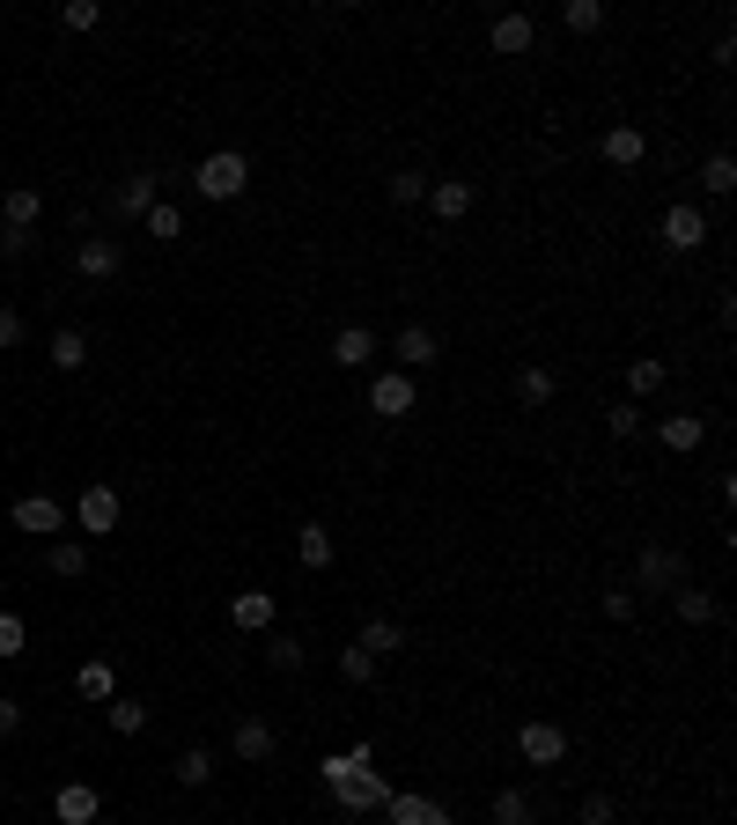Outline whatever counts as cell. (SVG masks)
Listing matches in <instances>:
<instances>
[{
	"mask_svg": "<svg viewBox=\"0 0 737 825\" xmlns=\"http://www.w3.org/2000/svg\"><path fill=\"white\" fill-rule=\"evenodd\" d=\"M494 52H502V59H516V52H531V37H539V23H531V15H524V8H516V15H494Z\"/></svg>",
	"mask_w": 737,
	"mask_h": 825,
	"instance_id": "15",
	"label": "cell"
},
{
	"mask_svg": "<svg viewBox=\"0 0 737 825\" xmlns=\"http://www.w3.org/2000/svg\"><path fill=\"white\" fill-rule=\"evenodd\" d=\"M679 583H693V575H686V560L671 553V546H649V553L635 560V597L641 590H679Z\"/></svg>",
	"mask_w": 737,
	"mask_h": 825,
	"instance_id": "5",
	"label": "cell"
},
{
	"mask_svg": "<svg viewBox=\"0 0 737 825\" xmlns=\"http://www.w3.org/2000/svg\"><path fill=\"white\" fill-rule=\"evenodd\" d=\"M362 767H376V752H369V745H346V752L324 759L318 774H324V781H340V774H362Z\"/></svg>",
	"mask_w": 737,
	"mask_h": 825,
	"instance_id": "36",
	"label": "cell"
},
{
	"mask_svg": "<svg viewBox=\"0 0 737 825\" xmlns=\"http://www.w3.org/2000/svg\"><path fill=\"white\" fill-rule=\"evenodd\" d=\"M436 362H442L436 332H428V324H406V332H398V369H436Z\"/></svg>",
	"mask_w": 737,
	"mask_h": 825,
	"instance_id": "20",
	"label": "cell"
},
{
	"mask_svg": "<svg viewBox=\"0 0 737 825\" xmlns=\"http://www.w3.org/2000/svg\"><path fill=\"white\" fill-rule=\"evenodd\" d=\"M0 346H23V310H8V302H0Z\"/></svg>",
	"mask_w": 737,
	"mask_h": 825,
	"instance_id": "45",
	"label": "cell"
},
{
	"mask_svg": "<svg viewBox=\"0 0 737 825\" xmlns=\"http://www.w3.org/2000/svg\"><path fill=\"white\" fill-rule=\"evenodd\" d=\"M575 825H613V796H583L575 803Z\"/></svg>",
	"mask_w": 737,
	"mask_h": 825,
	"instance_id": "43",
	"label": "cell"
},
{
	"mask_svg": "<svg viewBox=\"0 0 737 825\" xmlns=\"http://www.w3.org/2000/svg\"><path fill=\"white\" fill-rule=\"evenodd\" d=\"M671 612H679L686 627H708V619H723L715 590H701V583H679V590H671Z\"/></svg>",
	"mask_w": 737,
	"mask_h": 825,
	"instance_id": "17",
	"label": "cell"
},
{
	"mask_svg": "<svg viewBox=\"0 0 737 825\" xmlns=\"http://www.w3.org/2000/svg\"><path fill=\"white\" fill-rule=\"evenodd\" d=\"M215 767H221V759L207 752V745H185V752H177V781H185V789H207Z\"/></svg>",
	"mask_w": 737,
	"mask_h": 825,
	"instance_id": "30",
	"label": "cell"
},
{
	"mask_svg": "<svg viewBox=\"0 0 737 825\" xmlns=\"http://www.w3.org/2000/svg\"><path fill=\"white\" fill-rule=\"evenodd\" d=\"M59 23H67V30H103V0H67V8H59Z\"/></svg>",
	"mask_w": 737,
	"mask_h": 825,
	"instance_id": "40",
	"label": "cell"
},
{
	"mask_svg": "<svg viewBox=\"0 0 737 825\" xmlns=\"http://www.w3.org/2000/svg\"><path fill=\"white\" fill-rule=\"evenodd\" d=\"M258 656H266V671H302V641H295V634H273Z\"/></svg>",
	"mask_w": 737,
	"mask_h": 825,
	"instance_id": "35",
	"label": "cell"
},
{
	"mask_svg": "<svg viewBox=\"0 0 737 825\" xmlns=\"http://www.w3.org/2000/svg\"><path fill=\"white\" fill-rule=\"evenodd\" d=\"M45 568L59 575V583H81V575H89V546H81V538H52V546H45Z\"/></svg>",
	"mask_w": 737,
	"mask_h": 825,
	"instance_id": "19",
	"label": "cell"
},
{
	"mask_svg": "<svg viewBox=\"0 0 737 825\" xmlns=\"http://www.w3.org/2000/svg\"><path fill=\"white\" fill-rule=\"evenodd\" d=\"M605 619H635V590H605Z\"/></svg>",
	"mask_w": 737,
	"mask_h": 825,
	"instance_id": "47",
	"label": "cell"
},
{
	"mask_svg": "<svg viewBox=\"0 0 737 825\" xmlns=\"http://www.w3.org/2000/svg\"><path fill=\"white\" fill-rule=\"evenodd\" d=\"M8 516H15V531H37V538H52L59 524H67V509H59L52 494H23V502H15Z\"/></svg>",
	"mask_w": 737,
	"mask_h": 825,
	"instance_id": "13",
	"label": "cell"
},
{
	"mask_svg": "<svg viewBox=\"0 0 737 825\" xmlns=\"http://www.w3.org/2000/svg\"><path fill=\"white\" fill-rule=\"evenodd\" d=\"M494 825H531V796H524V789H494Z\"/></svg>",
	"mask_w": 737,
	"mask_h": 825,
	"instance_id": "33",
	"label": "cell"
},
{
	"mask_svg": "<svg viewBox=\"0 0 737 825\" xmlns=\"http://www.w3.org/2000/svg\"><path fill=\"white\" fill-rule=\"evenodd\" d=\"M362 649L376 656V663H384V656H398V649H406V627H398V619H384V612H376V619H369V627H362Z\"/></svg>",
	"mask_w": 737,
	"mask_h": 825,
	"instance_id": "28",
	"label": "cell"
},
{
	"mask_svg": "<svg viewBox=\"0 0 737 825\" xmlns=\"http://www.w3.org/2000/svg\"><path fill=\"white\" fill-rule=\"evenodd\" d=\"M597 155H605L613 170H635L641 155H649V141H641V125H613V133L597 141Z\"/></svg>",
	"mask_w": 737,
	"mask_h": 825,
	"instance_id": "16",
	"label": "cell"
},
{
	"mask_svg": "<svg viewBox=\"0 0 737 825\" xmlns=\"http://www.w3.org/2000/svg\"><path fill=\"white\" fill-rule=\"evenodd\" d=\"M295 553H302V568H332V560H340V546H332V531H324V524H302V531H295Z\"/></svg>",
	"mask_w": 737,
	"mask_h": 825,
	"instance_id": "27",
	"label": "cell"
},
{
	"mask_svg": "<svg viewBox=\"0 0 737 825\" xmlns=\"http://www.w3.org/2000/svg\"><path fill=\"white\" fill-rule=\"evenodd\" d=\"M516 398L524 406H553V376L546 369H516Z\"/></svg>",
	"mask_w": 737,
	"mask_h": 825,
	"instance_id": "37",
	"label": "cell"
},
{
	"mask_svg": "<svg viewBox=\"0 0 737 825\" xmlns=\"http://www.w3.org/2000/svg\"><path fill=\"white\" fill-rule=\"evenodd\" d=\"M332 796H340V811H384L392 803V781L376 774V767H362V774H340V781H324Z\"/></svg>",
	"mask_w": 737,
	"mask_h": 825,
	"instance_id": "3",
	"label": "cell"
},
{
	"mask_svg": "<svg viewBox=\"0 0 737 825\" xmlns=\"http://www.w3.org/2000/svg\"><path fill=\"white\" fill-rule=\"evenodd\" d=\"M701 243H708V215L701 207H686V199L663 207V251H701Z\"/></svg>",
	"mask_w": 737,
	"mask_h": 825,
	"instance_id": "8",
	"label": "cell"
},
{
	"mask_svg": "<svg viewBox=\"0 0 737 825\" xmlns=\"http://www.w3.org/2000/svg\"><path fill=\"white\" fill-rule=\"evenodd\" d=\"M45 362H52V369H67V376H74V369H89V340H81L74 324H59V332L45 340Z\"/></svg>",
	"mask_w": 737,
	"mask_h": 825,
	"instance_id": "23",
	"label": "cell"
},
{
	"mask_svg": "<svg viewBox=\"0 0 737 825\" xmlns=\"http://www.w3.org/2000/svg\"><path fill=\"white\" fill-rule=\"evenodd\" d=\"M23 649H30V627L15 612H0V656H23Z\"/></svg>",
	"mask_w": 737,
	"mask_h": 825,
	"instance_id": "42",
	"label": "cell"
},
{
	"mask_svg": "<svg viewBox=\"0 0 737 825\" xmlns=\"http://www.w3.org/2000/svg\"><path fill=\"white\" fill-rule=\"evenodd\" d=\"M15 729H23V701H15V693H0V737H15Z\"/></svg>",
	"mask_w": 737,
	"mask_h": 825,
	"instance_id": "46",
	"label": "cell"
},
{
	"mask_svg": "<svg viewBox=\"0 0 737 825\" xmlns=\"http://www.w3.org/2000/svg\"><path fill=\"white\" fill-rule=\"evenodd\" d=\"M384 193H392V207H420V199H428V177H420V170H398Z\"/></svg>",
	"mask_w": 737,
	"mask_h": 825,
	"instance_id": "39",
	"label": "cell"
},
{
	"mask_svg": "<svg viewBox=\"0 0 737 825\" xmlns=\"http://www.w3.org/2000/svg\"><path fill=\"white\" fill-rule=\"evenodd\" d=\"M663 376H671V369H663L657 354H635V362H627V406L657 398V391H663Z\"/></svg>",
	"mask_w": 737,
	"mask_h": 825,
	"instance_id": "22",
	"label": "cell"
},
{
	"mask_svg": "<svg viewBox=\"0 0 737 825\" xmlns=\"http://www.w3.org/2000/svg\"><path fill=\"white\" fill-rule=\"evenodd\" d=\"M516 759H524V767H561L568 729L561 723H516Z\"/></svg>",
	"mask_w": 737,
	"mask_h": 825,
	"instance_id": "2",
	"label": "cell"
},
{
	"mask_svg": "<svg viewBox=\"0 0 737 825\" xmlns=\"http://www.w3.org/2000/svg\"><path fill=\"white\" fill-rule=\"evenodd\" d=\"M74 693H81V701H111V693H119V671H111V656H89V663L74 671Z\"/></svg>",
	"mask_w": 737,
	"mask_h": 825,
	"instance_id": "21",
	"label": "cell"
},
{
	"mask_svg": "<svg viewBox=\"0 0 737 825\" xmlns=\"http://www.w3.org/2000/svg\"><path fill=\"white\" fill-rule=\"evenodd\" d=\"M0 251H8V258H30V251H37V229H0Z\"/></svg>",
	"mask_w": 737,
	"mask_h": 825,
	"instance_id": "44",
	"label": "cell"
},
{
	"mask_svg": "<svg viewBox=\"0 0 737 825\" xmlns=\"http://www.w3.org/2000/svg\"><path fill=\"white\" fill-rule=\"evenodd\" d=\"M657 436H663V450H701V442H708V420H701V413H671Z\"/></svg>",
	"mask_w": 737,
	"mask_h": 825,
	"instance_id": "25",
	"label": "cell"
},
{
	"mask_svg": "<svg viewBox=\"0 0 737 825\" xmlns=\"http://www.w3.org/2000/svg\"><path fill=\"white\" fill-rule=\"evenodd\" d=\"M155 199H163V177H155V170H133V177H119V193H111V215H119V221H141Z\"/></svg>",
	"mask_w": 737,
	"mask_h": 825,
	"instance_id": "7",
	"label": "cell"
},
{
	"mask_svg": "<svg viewBox=\"0 0 737 825\" xmlns=\"http://www.w3.org/2000/svg\"><path fill=\"white\" fill-rule=\"evenodd\" d=\"M472 199H480V193H472V177H428V207H436L442 221H465Z\"/></svg>",
	"mask_w": 737,
	"mask_h": 825,
	"instance_id": "12",
	"label": "cell"
},
{
	"mask_svg": "<svg viewBox=\"0 0 737 825\" xmlns=\"http://www.w3.org/2000/svg\"><path fill=\"white\" fill-rule=\"evenodd\" d=\"M340 679H346V685H369V679H376V656H369L362 641H354V649H340Z\"/></svg>",
	"mask_w": 737,
	"mask_h": 825,
	"instance_id": "38",
	"label": "cell"
},
{
	"mask_svg": "<svg viewBox=\"0 0 737 825\" xmlns=\"http://www.w3.org/2000/svg\"><path fill=\"white\" fill-rule=\"evenodd\" d=\"M273 612H280V605H273V590H237L229 619H237L244 634H266V627H273Z\"/></svg>",
	"mask_w": 737,
	"mask_h": 825,
	"instance_id": "18",
	"label": "cell"
},
{
	"mask_svg": "<svg viewBox=\"0 0 737 825\" xmlns=\"http://www.w3.org/2000/svg\"><path fill=\"white\" fill-rule=\"evenodd\" d=\"M561 23L575 30V37H590V30H605V0H568V8H561Z\"/></svg>",
	"mask_w": 737,
	"mask_h": 825,
	"instance_id": "34",
	"label": "cell"
},
{
	"mask_svg": "<svg viewBox=\"0 0 737 825\" xmlns=\"http://www.w3.org/2000/svg\"><path fill=\"white\" fill-rule=\"evenodd\" d=\"M141 229H147V237H155V243H177V237H185V215H177L170 199H155V207H147V215H141Z\"/></svg>",
	"mask_w": 737,
	"mask_h": 825,
	"instance_id": "32",
	"label": "cell"
},
{
	"mask_svg": "<svg viewBox=\"0 0 737 825\" xmlns=\"http://www.w3.org/2000/svg\"><path fill=\"white\" fill-rule=\"evenodd\" d=\"M119 258H125V251L111 237H81V243H74V273H81V280H111Z\"/></svg>",
	"mask_w": 737,
	"mask_h": 825,
	"instance_id": "11",
	"label": "cell"
},
{
	"mask_svg": "<svg viewBox=\"0 0 737 825\" xmlns=\"http://www.w3.org/2000/svg\"><path fill=\"white\" fill-rule=\"evenodd\" d=\"M103 723L119 729V737H141V729H147V701H125V693H111V701H103Z\"/></svg>",
	"mask_w": 737,
	"mask_h": 825,
	"instance_id": "29",
	"label": "cell"
},
{
	"mask_svg": "<svg viewBox=\"0 0 737 825\" xmlns=\"http://www.w3.org/2000/svg\"><path fill=\"white\" fill-rule=\"evenodd\" d=\"M52 818H59V825H97L103 818V796L89 789V781H67V789L52 796Z\"/></svg>",
	"mask_w": 737,
	"mask_h": 825,
	"instance_id": "10",
	"label": "cell"
},
{
	"mask_svg": "<svg viewBox=\"0 0 737 825\" xmlns=\"http://www.w3.org/2000/svg\"><path fill=\"white\" fill-rule=\"evenodd\" d=\"M384 811H392V825H458L450 811H442V803L414 796V789H392V803H384Z\"/></svg>",
	"mask_w": 737,
	"mask_h": 825,
	"instance_id": "14",
	"label": "cell"
},
{
	"mask_svg": "<svg viewBox=\"0 0 737 825\" xmlns=\"http://www.w3.org/2000/svg\"><path fill=\"white\" fill-rule=\"evenodd\" d=\"M605 436H613V442H635V436H641V413L627 406V398H619V406L605 413Z\"/></svg>",
	"mask_w": 737,
	"mask_h": 825,
	"instance_id": "41",
	"label": "cell"
},
{
	"mask_svg": "<svg viewBox=\"0 0 737 825\" xmlns=\"http://www.w3.org/2000/svg\"><path fill=\"white\" fill-rule=\"evenodd\" d=\"M376 340H369V324H340V340H332V362L340 369H369Z\"/></svg>",
	"mask_w": 737,
	"mask_h": 825,
	"instance_id": "26",
	"label": "cell"
},
{
	"mask_svg": "<svg viewBox=\"0 0 737 825\" xmlns=\"http://www.w3.org/2000/svg\"><path fill=\"white\" fill-rule=\"evenodd\" d=\"M74 524L89 538H103V531H119V486H81V502H74Z\"/></svg>",
	"mask_w": 737,
	"mask_h": 825,
	"instance_id": "6",
	"label": "cell"
},
{
	"mask_svg": "<svg viewBox=\"0 0 737 825\" xmlns=\"http://www.w3.org/2000/svg\"><path fill=\"white\" fill-rule=\"evenodd\" d=\"M229 752L244 759V767H266V759L280 752V729H273L266 715H244V723L229 729Z\"/></svg>",
	"mask_w": 737,
	"mask_h": 825,
	"instance_id": "4",
	"label": "cell"
},
{
	"mask_svg": "<svg viewBox=\"0 0 737 825\" xmlns=\"http://www.w3.org/2000/svg\"><path fill=\"white\" fill-rule=\"evenodd\" d=\"M701 193H708V199H730V193H737V163L723 155V147H715L708 163H701Z\"/></svg>",
	"mask_w": 737,
	"mask_h": 825,
	"instance_id": "31",
	"label": "cell"
},
{
	"mask_svg": "<svg viewBox=\"0 0 737 825\" xmlns=\"http://www.w3.org/2000/svg\"><path fill=\"white\" fill-rule=\"evenodd\" d=\"M37 215H45V193H30V185L0 199V229H37Z\"/></svg>",
	"mask_w": 737,
	"mask_h": 825,
	"instance_id": "24",
	"label": "cell"
},
{
	"mask_svg": "<svg viewBox=\"0 0 737 825\" xmlns=\"http://www.w3.org/2000/svg\"><path fill=\"white\" fill-rule=\"evenodd\" d=\"M244 185H251V163L237 155V147H215V155H199L193 163V193L199 199H244Z\"/></svg>",
	"mask_w": 737,
	"mask_h": 825,
	"instance_id": "1",
	"label": "cell"
},
{
	"mask_svg": "<svg viewBox=\"0 0 737 825\" xmlns=\"http://www.w3.org/2000/svg\"><path fill=\"white\" fill-rule=\"evenodd\" d=\"M369 413H384V420H406V413H414V376H406V369L376 376V384H369Z\"/></svg>",
	"mask_w": 737,
	"mask_h": 825,
	"instance_id": "9",
	"label": "cell"
}]
</instances>
